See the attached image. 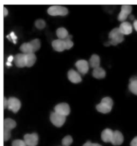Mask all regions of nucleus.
Returning a JSON list of instances; mask_svg holds the SVG:
<instances>
[{"label": "nucleus", "mask_w": 137, "mask_h": 146, "mask_svg": "<svg viewBox=\"0 0 137 146\" xmlns=\"http://www.w3.org/2000/svg\"><path fill=\"white\" fill-rule=\"evenodd\" d=\"M113 105V102L111 98L110 97H105L102 99L101 103L97 105L96 109L101 113H107L111 111Z\"/></svg>", "instance_id": "obj_1"}, {"label": "nucleus", "mask_w": 137, "mask_h": 146, "mask_svg": "<svg viewBox=\"0 0 137 146\" xmlns=\"http://www.w3.org/2000/svg\"><path fill=\"white\" fill-rule=\"evenodd\" d=\"M109 38L110 39L109 43L114 46L122 42L124 40L123 35L120 32L118 28L113 29L110 32L109 34Z\"/></svg>", "instance_id": "obj_2"}, {"label": "nucleus", "mask_w": 137, "mask_h": 146, "mask_svg": "<svg viewBox=\"0 0 137 146\" xmlns=\"http://www.w3.org/2000/svg\"><path fill=\"white\" fill-rule=\"evenodd\" d=\"M47 13L52 16H65L68 14V10L61 6H51L48 9Z\"/></svg>", "instance_id": "obj_3"}, {"label": "nucleus", "mask_w": 137, "mask_h": 146, "mask_svg": "<svg viewBox=\"0 0 137 146\" xmlns=\"http://www.w3.org/2000/svg\"><path fill=\"white\" fill-rule=\"evenodd\" d=\"M66 116L60 115L56 112H53L51 113L50 120L52 123L57 127H61L66 120Z\"/></svg>", "instance_id": "obj_4"}, {"label": "nucleus", "mask_w": 137, "mask_h": 146, "mask_svg": "<svg viewBox=\"0 0 137 146\" xmlns=\"http://www.w3.org/2000/svg\"><path fill=\"white\" fill-rule=\"evenodd\" d=\"M38 135L36 133H27L24 136V141L27 146H36L38 143Z\"/></svg>", "instance_id": "obj_5"}, {"label": "nucleus", "mask_w": 137, "mask_h": 146, "mask_svg": "<svg viewBox=\"0 0 137 146\" xmlns=\"http://www.w3.org/2000/svg\"><path fill=\"white\" fill-rule=\"evenodd\" d=\"M7 101H8L7 108L9 110H11L14 113L17 112L19 110L21 106V104L19 99L14 97H11V98H10L7 100Z\"/></svg>", "instance_id": "obj_6"}, {"label": "nucleus", "mask_w": 137, "mask_h": 146, "mask_svg": "<svg viewBox=\"0 0 137 146\" xmlns=\"http://www.w3.org/2000/svg\"><path fill=\"white\" fill-rule=\"evenodd\" d=\"M132 11V7L130 5H126L121 7V10L118 15V19L121 22L124 21Z\"/></svg>", "instance_id": "obj_7"}, {"label": "nucleus", "mask_w": 137, "mask_h": 146, "mask_svg": "<svg viewBox=\"0 0 137 146\" xmlns=\"http://www.w3.org/2000/svg\"><path fill=\"white\" fill-rule=\"evenodd\" d=\"M55 111L63 116H67L69 114L70 110L69 106L66 103H61L56 105L54 108Z\"/></svg>", "instance_id": "obj_8"}, {"label": "nucleus", "mask_w": 137, "mask_h": 146, "mask_svg": "<svg viewBox=\"0 0 137 146\" xmlns=\"http://www.w3.org/2000/svg\"><path fill=\"white\" fill-rule=\"evenodd\" d=\"M75 66L78 71V72L82 75L86 74L89 70V64L88 62L85 60L81 59L76 62Z\"/></svg>", "instance_id": "obj_9"}, {"label": "nucleus", "mask_w": 137, "mask_h": 146, "mask_svg": "<svg viewBox=\"0 0 137 146\" xmlns=\"http://www.w3.org/2000/svg\"><path fill=\"white\" fill-rule=\"evenodd\" d=\"M52 46L55 51L58 52H61L65 50H67L65 39H57L53 40L52 42Z\"/></svg>", "instance_id": "obj_10"}, {"label": "nucleus", "mask_w": 137, "mask_h": 146, "mask_svg": "<svg viewBox=\"0 0 137 146\" xmlns=\"http://www.w3.org/2000/svg\"><path fill=\"white\" fill-rule=\"evenodd\" d=\"M68 78L69 80L73 83H78L82 80V78L80 73L72 69L68 71Z\"/></svg>", "instance_id": "obj_11"}, {"label": "nucleus", "mask_w": 137, "mask_h": 146, "mask_svg": "<svg viewBox=\"0 0 137 146\" xmlns=\"http://www.w3.org/2000/svg\"><path fill=\"white\" fill-rule=\"evenodd\" d=\"M119 30L120 32L124 35H128L132 32V26L128 22L123 21L119 26Z\"/></svg>", "instance_id": "obj_12"}, {"label": "nucleus", "mask_w": 137, "mask_h": 146, "mask_svg": "<svg viewBox=\"0 0 137 146\" xmlns=\"http://www.w3.org/2000/svg\"><path fill=\"white\" fill-rule=\"evenodd\" d=\"M123 136L119 131H113V137L110 143L114 145H119L123 142Z\"/></svg>", "instance_id": "obj_13"}, {"label": "nucleus", "mask_w": 137, "mask_h": 146, "mask_svg": "<svg viewBox=\"0 0 137 146\" xmlns=\"http://www.w3.org/2000/svg\"><path fill=\"white\" fill-rule=\"evenodd\" d=\"M14 60L15 65L18 67H24L26 66V60H25V54H18L14 58Z\"/></svg>", "instance_id": "obj_14"}, {"label": "nucleus", "mask_w": 137, "mask_h": 146, "mask_svg": "<svg viewBox=\"0 0 137 146\" xmlns=\"http://www.w3.org/2000/svg\"><path fill=\"white\" fill-rule=\"evenodd\" d=\"M113 131L111 129L106 128L102 132L101 139L104 142H110L113 137Z\"/></svg>", "instance_id": "obj_15"}, {"label": "nucleus", "mask_w": 137, "mask_h": 146, "mask_svg": "<svg viewBox=\"0 0 137 146\" xmlns=\"http://www.w3.org/2000/svg\"><path fill=\"white\" fill-rule=\"evenodd\" d=\"M36 60V55L34 53H29L25 54V60H26V66L30 67L32 66Z\"/></svg>", "instance_id": "obj_16"}, {"label": "nucleus", "mask_w": 137, "mask_h": 146, "mask_svg": "<svg viewBox=\"0 0 137 146\" xmlns=\"http://www.w3.org/2000/svg\"><path fill=\"white\" fill-rule=\"evenodd\" d=\"M93 76L97 79H102L105 78L106 75V72L104 69L100 67L99 66L94 68L93 71Z\"/></svg>", "instance_id": "obj_17"}, {"label": "nucleus", "mask_w": 137, "mask_h": 146, "mask_svg": "<svg viewBox=\"0 0 137 146\" xmlns=\"http://www.w3.org/2000/svg\"><path fill=\"white\" fill-rule=\"evenodd\" d=\"M88 63L89 66L93 68L98 67L99 66L100 64V58L98 55L96 54H93L90 57Z\"/></svg>", "instance_id": "obj_18"}, {"label": "nucleus", "mask_w": 137, "mask_h": 146, "mask_svg": "<svg viewBox=\"0 0 137 146\" xmlns=\"http://www.w3.org/2000/svg\"><path fill=\"white\" fill-rule=\"evenodd\" d=\"M20 50L24 54L29 53H34L33 48L30 42L24 43L21 44L20 47Z\"/></svg>", "instance_id": "obj_19"}, {"label": "nucleus", "mask_w": 137, "mask_h": 146, "mask_svg": "<svg viewBox=\"0 0 137 146\" xmlns=\"http://www.w3.org/2000/svg\"><path fill=\"white\" fill-rule=\"evenodd\" d=\"M56 35L59 39H64L69 36V33L65 28L59 27L56 30Z\"/></svg>", "instance_id": "obj_20"}, {"label": "nucleus", "mask_w": 137, "mask_h": 146, "mask_svg": "<svg viewBox=\"0 0 137 146\" xmlns=\"http://www.w3.org/2000/svg\"><path fill=\"white\" fill-rule=\"evenodd\" d=\"M16 122L10 118H7L4 120L3 122V128L9 129V130H11L12 129L16 127Z\"/></svg>", "instance_id": "obj_21"}, {"label": "nucleus", "mask_w": 137, "mask_h": 146, "mask_svg": "<svg viewBox=\"0 0 137 146\" xmlns=\"http://www.w3.org/2000/svg\"><path fill=\"white\" fill-rule=\"evenodd\" d=\"M128 88L132 94L137 95V78L133 77L130 79Z\"/></svg>", "instance_id": "obj_22"}, {"label": "nucleus", "mask_w": 137, "mask_h": 146, "mask_svg": "<svg viewBox=\"0 0 137 146\" xmlns=\"http://www.w3.org/2000/svg\"><path fill=\"white\" fill-rule=\"evenodd\" d=\"M30 42L32 46L34 52L37 51L40 48L41 44H40V41L39 39H34L31 40Z\"/></svg>", "instance_id": "obj_23"}, {"label": "nucleus", "mask_w": 137, "mask_h": 146, "mask_svg": "<svg viewBox=\"0 0 137 146\" xmlns=\"http://www.w3.org/2000/svg\"><path fill=\"white\" fill-rule=\"evenodd\" d=\"M35 26L38 29L41 30V29H43L45 27L46 23L44 20L39 19L36 20L35 22Z\"/></svg>", "instance_id": "obj_24"}, {"label": "nucleus", "mask_w": 137, "mask_h": 146, "mask_svg": "<svg viewBox=\"0 0 137 146\" xmlns=\"http://www.w3.org/2000/svg\"><path fill=\"white\" fill-rule=\"evenodd\" d=\"M72 142H73L72 137L69 135L65 136L62 140L63 146H69L72 143Z\"/></svg>", "instance_id": "obj_25"}, {"label": "nucleus", "mask_w": 137, "mask_h": 146, "mask_svg": "<svg viewBox=\"0 0 137 146\" xmlns=\"http://www.w3.org/2000/svg\"><path fill=\"white\" fill-rule=\"evenodd\" d=\"M12 146H27L24 140L17 139L15 140L12 143Z\"/></svg>", "instance_id": "obj_26"}, {"label": "nucleus", "mask_w": 137, "mask_h": 146, "mask_svg": "<svg viewBox=\"0 0 137 146\" xmlns=\"http://www.w3.org/2000/svg\"><path fill=\"white\" fill-rule=\"evenodd\" d=\"M11 136V130L3 128V139L4 141L8 140Z\"/></svg>", "instance_id": "obj_27"}, {"label": "nucleus", "mask_w": 137, "mask_h": 146, "mask_svg": "<svg viewBox=\"0 0 137 146\" xmlns=\"http://www.w3.org/2000/svg\"><path fill=\"white\" fill-rule=\"evenodd\" d=\"M7 36H10L9 39L11 40L14 43H16V40L17 39L16 36L15 35V34L13 32H11L9 35H8Z\"/></svg>", "instance_id": "obj_28"}, {"label": "nucleus", "mask_w": 137, "mask_h": 146, "mask_svg": "<svg viewBox=\"0 0 137 146\" xmlns=\"http://www.w3.org/2000/svg\"><path fill=\"white\" fill-rule=\"evenodd\" d=\"M131 146H137V136L135 137L132 141H131L130 143Z\"/></svg>", "instance_id": "obj_29"}, {"label": "nucleus", "mask_w": 137, "mask_h": 146, "mask_svg": "<svg viewBox=\"0 0 137 146\" xmlns=\"http://www.w3.org/2000/svg\"><path fill=\"white\" fill-rule=\"evenodd\" d=\"M7 106H8V101L6 99V98H4V99H3V107H4V108H7Z\"/></svg>", "instance_id": "obj_30"}, {"label": "nucleus", "mask_w": 137, "mask_h": 146, "mask_svg": "<svg viewBox=\"0 0 137 146\" xmlns=\"http://www.w3.org/2000/svg\"><path fill=\"white\" fill-rule=\"evenodd\" d=\"M83 146H93V143H92L90 141H88L83 145Z\"/></svg>", "instance_id": "obj_31"}, {"label": "nucleus", "mask_w": 137, "mask_h": 146, "mask_svg": "<svg viewBox=\"0 0 137 146\" xmlns=\"http://www.w3.org/2000/svg\"><path fill=\"white\" fill-rule=\"evenodd\" d=\"M14 60V57L12 55H10L7 58V62H9V63H11V62Z\"/></svg>", "instance_id": "obj_32"}, {"label": "nucleus", "mask_w": 137, "mask_h": 146, "mask_svg": "<svg viewBox=\"0 0 137 146\" xmlns=\"http://www.w3.org/2000/svg\"><path fill=\"white\" fill-rule=\"evenodd\" d=\"M8 10L6 8V7H4L3 8V15H4V17H6L7 15L8 14Z\"/></svg>", "instance_id": "obj_33"}, {"label": "nucleus", "mask_w": 137, "mask_h": 146, "mask_svg": "<svg viewBox=\"0 0 137 146\" xmlns=\"http://www.w3.org/2000/svg\"><path fill=\"white\" fill-rule=\"evenodd\" d=\"M133 26H134L135 30L137 31V20L134 21V22L133 23Z\"/></svg>", "instance_id": "obj_34"}, {"label": "nucleus", "mask_w": 137, "mask_h": 146, "mask_svg": "<svg viewBox=\"0 0 137 146\" xmlns=\"http://www.w3.org/2000/svg\"><path fill=\"white\" fill-rule=\"evenodd\" d=\"M93 146H102L98 143H93Z\"/></svg>", "instance_id": "obj_35"}, {"label": "nucleus", "mask_w": 137, "mask_h": 146, "mask_svg": "<svg viewBox=\"0 0 137 146\" xmlns=\"http://www.w3.org/2000/svg\"><path fill=\"white\" fill-rule=\"evenodd\" d=\"M6 65H7V66H11V63L7 62H6Z\"/></svg>", "instance_id": "obj_36"}]
</instances>
